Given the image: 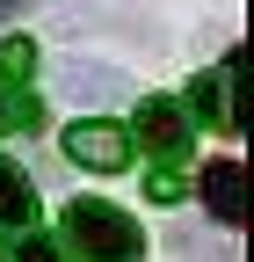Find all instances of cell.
<instances>
[{
	"label": "cell",
	"instance_id": "obj_1",
	"mask_svg": "<svg viewBox=\"0 0 254 262\" xmlns=\"http://www.w3.org/2000/svg\"><path fill=\"white\" fill-rule=\"evenodd\" d=\"M66 241L80 248V262H138L145 255V233L131 211L102 204V196H73L66 204Z\"/></svg>",
	"mask_w": 254,
	"mask_h": 262
},
{
	"label": "cell",
	"instance_id": "obj_2",
	"mask_svg": "<svg viewBox=\"0 0 254 262\" xmlns=\"http://www.w3.org/2000/svg\"><path fill=\"white\" fill-rule=\"evenodd\" d=\"M66 160H80L94 175H116V168H131V131L109 124V117H73L66 124Z\"/></svg>",
	"mask_w": 254,
	"mask_h": 262
},
{
	"label": "cell",
	"instance_id": "obj_3",
	"mask_svg": "<svg viewBox=\"0 0 254 262\" xmlns=\"http://www.w3.org/2000/svg\"><path fill=\"white\" fill-rule=\"evenodd\" d=\"M189 139H196V124H189L182 102H167V95H145L138 102V146L145 153H160V160H182Z\"/></svg>",
	"mask_w": 254,
	"mask_h": 262
},
{
	"label": "cell",
	"instance_id": "obj_4",
	"mask_svg": "<svg viewBox=\"0 0 254 262\" xmlns=\"http://www.w3.org/2000/svg\"><path fill=\"white\" fill-rule=\"evenodd\" d=\"M233 80H240V58H225L218 73H204V80H196V95H189V102H196V117H204L211 131H240V102H233Z\"/></svg>",
	"mask_w": 254,
	"mask_h": 262
},
{
	"label": "cell",
	"instance_id": "obj_5",
	"mask_svg": "<svg viewBox=\"0 0 254 262\" xmlns=\"http://www.w3.org/2000/svg\"><path fill=\"white\" fill-rule=\"evenodd\" d=\"M204 204L218 226H240L247 219V175H240V160H211L204 168Z\"/></svg>",
	"mask_w": 254,
	"mask_h": 262
},
{
	"label": "cell",
	"instance_id": "obj_6",
	"mask_svg": "<svg viewBox=\"0 0 254 262\" xmlns=\"http://www.w3.org/2000/svg\"><path fill=\"white\" fill-rule=\"evenodd\" d=\"M58 88H66L73 102H116V95H123V80L109 73V66H80V58L58 73Z\"/></svg>",
	"mask_w": 254,
	"mask_h": 262
},
{
	"label": "cell",
	"instance_id": "obj_7",
	"mask_svg": "<svg viewBox=\"0 0 254 262\" xmlns=\"http://www.w3.org/2000/svg\"><path fill=\"white\" fill-rule=\"evenodd\" d=\"M29 219H37V189L15 160H0V226H29Z\"/></svg>",
	"mask_w": 254,
	"mask_h": 262
},
{
	"label": "cell",
	"instance_id": "obj_8",
	"mask_svg": "<svg viewBox=\"0 0 254 262\" xmlns=\"http://www.w3.org/2000/svg\"><path fill=\"white\" fill-rule=\"evenodd\" d=\"M37 124H44L37 95H8V88H0V139H8V131H37Z\"/></svg>",
	"mask_w": 254,
	"mask_h": 262
},
{
	"label": "cell",
	"instance_id": "obj_9",
	"mask_svg": "<svg viewBox=\"0 0 254 262\" xmlns=\"http://www.w3.org/2000/svg\"><path fill=\"white\" fill-rule=\"evenodd\" d=\"M37 73V44L29 37H0V80H29Z\"/></svg>",
	"mask_w": 254,
	"mask_h": 262
},
{
	"label": "cell",
	"instance_id": "obj_10",
	"mask_svg": "<svg viewBox=\"0 0 254 262\" xmlns=\"http://www.w3.org/2000/svg\"><path fill=\"white\" fill-rule=\"evenodd\" d=\"M8 262H66V255H58L51 233H37V226H15V255H8Z\"/></svg>",
	"mask_w": 254,
	"mask_h": 262
},
{
	"label": "cell",
	"instance_id": "obj_11",
	"mask_svg": "<svg viewBox=\"0 0 254 262\" xmlns=\"http://www.w3.org/2000/svg\"><path fill=\"white\" fill-rule=\"evenodd\" d=\"M145 196H153V204H182V196H189V175H182V168H153Z\"/></svg>",
	"mask_w": 254,
	"mask_h": 262
},
{
	"label": "cell",
	"instance_id": "obj_12",
	"mask_svg": "<svg viewBox=\"0 0 254 262\" xmlns=\"http://www.w3.org/2000/svg\"><path fill=\"white\" fill-rule=\"evenodd\" d=\"M29 8H37V0H0V22H22Z\"/></svg>",
	"mask_w": 254,
	"mask_h": 262
}]
</instances>
